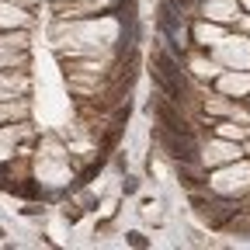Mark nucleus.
Here are the masks:
<instances>
[{"mask_svg": "<svg viewBox=\"0 0 250 250\" xmlns=\"http://www.w3.org/2000/svg\"><path fill=\"white\" fill-rule=\"evenodd\" d=\"M195 42L198 45H219L223 42V31L215 24H195Z\"/></svg>", "mask_w": 250, "mask_h": 250, "instance_id": "7ed1b4c3", "label": "nucleus"}, {"mask_svg": "<svg viewBox=\"0 0 250 250\" xmlns=\"http://www.w3.org/2000/svg\"><path fill=\"white\" fill-rule=\"evenodd\" d=\"M136 188H139L136 177H125V195H136Z\"/></svg>", "mask_w": 250, "mask_h": 250, "instance_id": "423d86ee", "label": "nucleus"}, {"mask_svg": "<svg viewBox=\"0 0 250 250\" xmlns=\"http://www.w3.org/2000/svg\"><path fill=\"white\" fill-rule=\"evenodd\" d=\"M223 90H226V94H240V90H250V77H226V80H223Z\"/></svg>", "mask_w": 250, "mask_h": 250, "instance_id": "20e7f679", "label": "nucleus"}, {"mask_svg": "<svg viewBox=\"0 0 250 250\" xmlns=\"http://www.w3.org/2000/svg\"><path fill=\"white\" fill-rule=\"evenodd\" d=\"M240 156V149L236 146H229V143H212L208 149H205V160L208 164H223V160H236Z\"/></svg>", "mask_w": 250, "mask_h": 250, "instance_id": "f03ea898", "label": "nucleus"}, {"mask_svg": "<svg viewBox=\"0 0 250 250\" xmlns=\"http://www.w3.org/2000/svg\"><path fill=\"white\" fill-rule=\"evenodd\" d=\"M243 7H247V11H250V0H243Z\"/></svg>", "mask_w": 250, "mask_h": 250, "instance_id": "6e6552de", "label": "nucleus"}, {"mask_svg": "<svg viewBox=\"0 0 250 250\" xmlns=\"http://www.w3.org/2000/svg\"><path fill=\"white\" fill-rule=\"evenodd\" d=\"M236 11H240L236 0H208L205 4V14L212 21H229V18H236Z\"/></svg>", "mask_w": 250, "mask_h": 250, "instance_id": "f257e3e1", "label": "nucleus"}, {"mask_svg": "<svg viewBox=\"0 0 250 250\" xmlns=\"http://www.w3.org/2000/svg\"><path fill=\"white\" fill-rule=\"evenodd\" d=\"M195 73L198 77H215L219 66H215V62H205V59H195Z\"/></svg>", "mask_w": 250, "mask_h": 250, "instance_id": "39448f33", "label": "nucleus"}, {"mask_svg": "<svg viewBox=\"0 0 250 250\" xmlns=\"http://www.w3.org/2000/svg\"><path fill=\"white\" fill-rule=\"evenodd\" d=\"M129 243H132V247H146V240H143V233H129Z\"/></svg>", "mask_w": 250, "mask_h": 250, "instance_id": "0eeeda50", "label": "nucleus"}]
</instances>
